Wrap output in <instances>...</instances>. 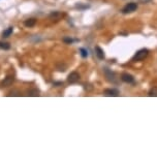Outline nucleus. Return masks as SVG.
<instances>
[{
    "label": "nucleus",
    "mask_w": 157,
    "mask_h": 158,
    "mask_svg": "<svg viewBox=\"0 0 157 158\" xmlns=\"http://www.w3.org/2000/svg\"><path fill=\"white\" fill-rule=\"evenodd\" d=\"M35 24H36V20H35V19H27V20L24 21V25L28 27V28L33 27Z\"/></svg>",
    "instance_id": "obj_9"
},
{
    "label": "nucleus",
    "mask_w": 157,
    "mask_h": 158,
    "mask_svg": "<svg viewBox=\"0 0 157 158\" xmlns=\"http://www.w3.org/2000/svg\"><path fill=\"white\" fill-rule=\"evenodd\" d=\"M149 54V51L148 49H141L137 52V53L134 54V56L132 57V61L133 62H137V61H142V60H144L146 57L148 56Z\"/></svg>",
    "instance_id": "obj_1"
},
{
    "label": "nucleus",
    "mask_w": 157,
    "mask_h": 158,
    "mask_svg": "<svg viewBox=\"0 0 157 158\" xmlns=\"http://www.w3.org/2000/svg\"><path fill=\"white\" fill-rule=\"evenodd\" d=\"M0 48L3 49V50H9V49H10V45H9V43H7V42H0Z\"/></svg>",
    "instance_id": "obj_15"
},
{
    "label": "nucleus",
    "mask_w": 157,
    "mask_h": 158,
    "mask_svg": "<svg viewBox=\"0 0 157 158\" xmlns=\"http://www.w3.org/2000/svg\"><path fill=\"white\" fill-rule=\"evenodd\" d=\"M104 94L105 96H113V97H117L119 96L120 92L117 89H105L104 91Z\"/></svg>",
    "instance_id": "obj_6"
},
{
    "label": "nucleus",
    "mask_w": 157,
    "mask_h": 158,
    "mask_svg": "<svg viewBox=\"0 0 157 158\" xmlns=\"http://www.w3.org/2000/svg\"><path fill=\"white\" fill-rule=\"evenodd\" d=\"M80 53H81V56H82L83 58H87V57H88V51L86 50V49L81 48L80 49Z\"/></svg>",
    "instance_id": "obj_14"
},
{
    "label": "nucleus",
    "mask_w": 157,
    "mask_h": 158,
    "mask_svg": "<svg viewBox=\"0 0 157 158\" xmlns=\"http://www.w3.org/2000/svg\"><path fill=\"white\" fill-rule=\"evenodd\" d=\"M148 95L150 97H157V87H153V88H151Z\"/></svg>",
    "instance_id": "obj_12"
},
{
    "label": "nucleus",
    "mask_w": 157,
    "mask_h": 158,
    "mask_svg": "<svg viewBox=\"0 0 157 158\" xmlns=\"http://www.w3.org/2000/svg\"><path fill=\"white\" fill-rule=\"evenodd\" d=\"M121 80L126 84H133L134 83V78L128 72H123L122 75H121Z\"/></svg>",
    "instance_id": "obj_5"
},
{
    "label": "nucleus",
    "mask_w": 157,
    "mask_h": 158,
    "mask_svg": "<svg viewBox=\"0 0 157 158\" xmlns=\"http://www.w3.org/2000/svg\"><path fill=\"white\" fill-rule=\"evenodd\" d=\"M137 9V4L135 3V2H130V3H127L121 12L123 13H130L135 12Z\"/></svg>",
    "instance_id": "obj_3"
},
{
    "label": "nucleus",
    "mask_w": 157,
    "mask_h": 158,
    "mask_svg": "<svg viewBox=\"0 0 157 158\" xmlns=\"http://www.w3.org/2000/svg\"><path fill=\"white\" fill-rule=\"evenodd\" d=\"M63 42H65L67 43V45H71L72 42H78V39H72L71 37H69V36H65V37H63Z\"/></svg>",
    "instance_id": "obj_13"
},
{
    "label": "nucleus",
    "mask_w": 157,
    "mask_h": 158,
    "mask_svg": "<svg viewBox=\"0 0 157 158\" xmlns=\"http://www.w3.org/2000/svg\"><path fill=\"white\" fill-rule=\"evenodd\" d=\"M28 96H38L39 95V90L38 89H31L28 91Z\"/></svg>",
    "instance_id": "obj_11"
},
{
    "label": "nucleus",
    "mask_w": 157,
    "mask_h": 158,
    "mask_svg": "<svg viewBox=\"0 0 157 158\" xmlns=\"http://www.w3.org/2000/svg\"><path fill=\"white\" fill-rule=\"evenodd\" d=\"M59 17H61V15L59 13H57V12H55V13H52L50 15V18H59Z\"/></svg>",
    "instance_id": "obj_16"
},
{
    "label": "nucleus",
    "mask_w": 157,
    "mask_h": 158,
    "mask_svg": "<svg viewBox=\"0 0 157 158\" xmlns=\"http://www.w3.org/2000/svg\"><path fill=\"white\" fill-rule=\"evenodd\" d=\"M104 73L105 78H107V80L109 82H112V83H114V84L117 83V80H116V73L114 72H112V70L109 69V68H107V67H104Z\"/></svg>",
    "instance_id": "obj_2"
},
{
    "label": "nucleus",
    "mask_w": 157,
    "mask_h": 158,
    "mask_svg": "<svg viewBox=\"0 0 157 158\" xmlns=\"http://www.w3.org/2000/svg\"><path fill=\"white\" fill-rule=\"evenodd\" d=\"M13 31V27H9V28L5 29L4 31L2 32V36H3L4 39H7V37H9L10 35H12Z\"/></svg>",
    "instance_id": "obj_10"
},
{
    "label": "nucleus",
    "mask_w": 157,
    "mask_h": 158,
    "mask_svg": "<svg viewBox=\"0 0 157 158\" xmlns=\"http://www.w3.org/2000/svg\"><path fill=\"white\" fill-rule=\"evenodd\" d=\"M95 54H96L97 58H98L99 60H104L105 58L104 50H102L100 47H98V46H96V47H95Z\"/></svg>",
    "instance_id": "obj_8"
},
{
    "label": "nucleus",
    "mask_w": 157,
    "mask_h": 158,
    "mask_svg": "<svg viewBox=\"0 0 157 158\" xmlns=\"http://www.w3.org/2000/svg\"><path fill=\"white\" fill-rule=\"evenodd\" d=\"M13 80H15V78H13V75H9V77H6L3 81H2L1 86L2 87H9L13 84Z\"/></svg>",
    "instance_id": "obj_7"
},
{
    "label": "nucleus",
    "mask_w": 157,
    "mask_h": 158,
    "mask_svg": "<svg viewBox=\"0 0 157 158\" xmlns=\"http://www.w3.org/2000/svg\"><path fill=\"white\" fill-rule=\"evenodd\" d=\"M80 78H81V75L78 72H70L68 75V77H67V82H68L69 84H75L77 82H78Z\"/></svg>",
    "instance_id": "obj_4"
}]
</instances>
